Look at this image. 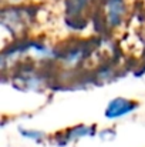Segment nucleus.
<instances>
[{
  "mask_svg": "<svg viewBox=\"0 0 145 147\" xmlns=\"http://www.w3.org/2000/svg\"><path fill=\"white\" fill-rule=\"evenodd\" d=\"M122 1L121 0H110L108 1V17L112 24H117L122 14Z\"/></svg>",
  "mask_w": 145,
  "mask_h": 147,
  "instance_id": "1",
  "label": "nucleus"
}]
</instances>
